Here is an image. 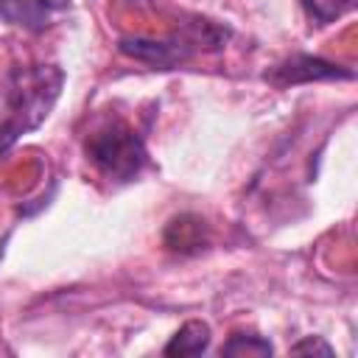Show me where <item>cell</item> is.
Here are the masks:
<instances>
[{"mask_svg": "<svg viewBox=\"0 0 358 358\" xmlns=\"http://www.w3.org/2000/svg\"><path fill=\"white\" fill-rule=\"evenodd\" d=\"M64 73L56 64L17 67L8 76L6 109L0 120V151H8L22 134L34 131L53 109Z\"/></svg>", "mask_w": 358, "mask_h": 358, "instance_id": "1", "label": "cell"}, {"mask_svg": "<svg viewBox=\"0 0 358 358\" xmlns=\"http://www.w3.org/2000/svg\"><path fill=\"white\" fill-rule=\"evenodd\" d=\"M87 159L112 182H131L145 165V145L140 134L123 120H106L84 143Z\"/></svg>", "mask_w": 358, "mask_h": 358, "instance_id": "2", "label": "cell"}, {"mask_svg": "<svg viewBox=\"0 0 358 358\" xmlns=\"http://www.w3.org/2000/svg\"><path fill=\"white\" fill-rule=\"evenodd\" d=\"M327 78H352V73L341 70L338 64H330L324 59H313V56H291L266 73V81H271L277 87L305 84V81H327Z\"/></svg>", "mask_w": 358, "mask_h": 358, "instance_id": "3", "label": "cell"}, {"mask_svg": "<svg viewBox=\"0 0 358 358\" xmlns=\"http://www.w3.org/2000/svg\"><path fill=\"white\" fill-rule=\"evenodd\" d=\"M62 8H67V0H0V17L25 31H45Z\"/></svg>", "mask_w": 358, "mask_h": 358, "instance_id": "4", "label": "cell"}, {"mask_svg": "<svg viewBox=\"0 0 358 358\" xmlns=\"http://www.w3.org/2000/svg\"><path fill=\"white\" fill-rule=\"evenodd\" d=\"M207 347H210V327H207V322L193 319V322H185L179 327V333L168 341L165 355H199Z\"/></svg>", "mask_w": 358, "mask_h": 358, "instance_id": "5", "label": "cell"}, {"mask_svg": "<svg viewBox=\"0 0 358 358\" xmlns=\"http://www.w3.org/2000/svg\"><path fill=\"white\" fill-rule=\"evenodd\" d=\"M355 3L358 0H302V8L316 25H327V22H336L338 17H344L347 11H352Z\"/></svg>", "mask_w": 358, "mask_h": 358, "instance_id": "6", "label": "cell"}, {"mask_svg": "<svg viewBox=\"0 0 358 358\" xmlns=\"http://www.w3.org/2000/svg\"><path fill=\"white\" fill-rule=\"evenodd\" d=\"M221 355H271V344L252 333H232L221 347Z\"/></svg>", "mask_w": 358, "mask_h": 358, "instance_id": "7", "label": "cell"}, {"mask_svg": "<svg viewBox=\"0 0 358 358\" xmlns=\"http://www.w3.org/2000/svg\"><path fill=\"white\" fill-rule=\"evenodd\" d=\"M171 232H179V238H165L171 249L201 246V221H196V218H176L171 224Z\"/></svg>", "mask_w": 358, "mask_h": 358, "instance_id": "8", "label": "cell"}, {"mask_svg": "<svg viewBox=\"0 0 358 358\" xmlns=\"http://www.w3.org/2000/svg\"><path fill=\"white\" fill-rule=\"evenodd\" d=\"M291 352H322V355H333L330 344H324V341H322V338H316V336H308L305 341L294 344V347H291Z\"/></svg>", "mask_w": 358, "mask_h": 358, "instance_id": "9", "label": "cell"}]
</instances>
